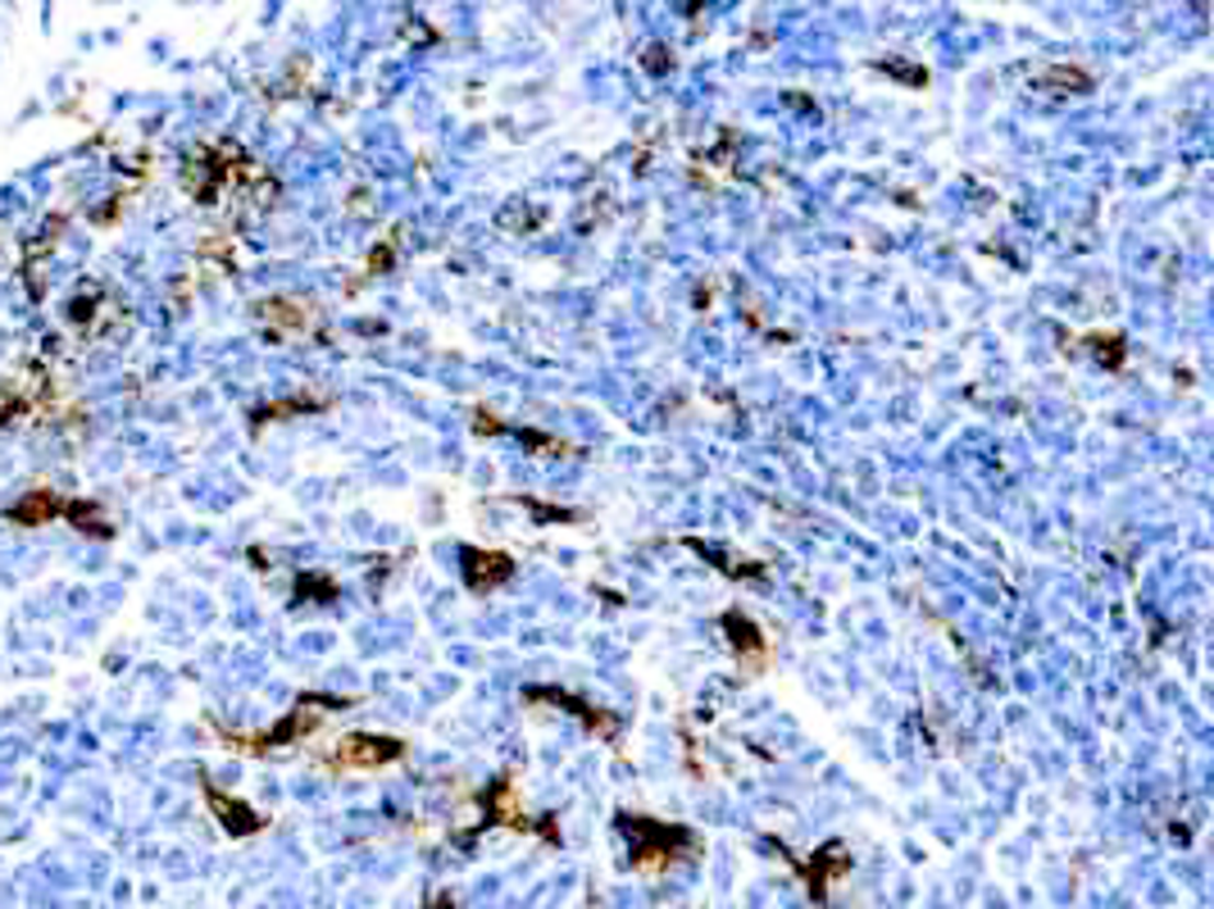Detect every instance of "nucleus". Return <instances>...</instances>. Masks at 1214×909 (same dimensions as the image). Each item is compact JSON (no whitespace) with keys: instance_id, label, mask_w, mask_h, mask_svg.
Masks as SVG:
<instances>
[{"instance_id":"4","label":"nucleus","mask_w":1214,"mask_h":909,"mask_svg":"<svg viewBox=\"0 0 1214 909\" xmlns=\"http://www.w3.org/2000/svg\"><path fill=\"white\" fill-rule=\"evenodd\" d=\"M524 705H528V710H537V705L564 710V714H573V718H579L587 733L600 737V741H619V737H623V718H619L615 710H605V705L587 701V695H579V691H564V687H528V691H524Z\"/></svg>"},{"instance_id":"10","label":"nucleus","mask_w":1214,"mask_h":909,"mask_svg":"<svg viewBox=\"0 0 1214 909\" xmlns=\"http://www.w3.org/2000/svg\"><path fill=\"white\" fill-rule=\"evenodd\" d=\"M851 864V855L841 851V845H828V851H818L810 864H801L805 868V877H810V887H814V896H828V887H833V877Z\"/></svg>"},{"instance_id":"12","label":"nucleus","mask_w":1214,"mask_h":909,"mask_svg":"<svg viewBox=\"0 0 1214 909\" xmlns=\"http://www.w3.org/2000/svg\"><path fill=\"white\" fill-rule=\"evenodd\" d=\"M1087 342L1097 346V359L1110 364V369H1119V364H1124V355H1129V346H1124V337H1119V332H1091Z\"/></svg>"},{"instance_id":"9","label":"nucleus","mask_w":1214,"mask_h":909,"mask_svg":"<svg viewBox=\"0 0 1214 909\" xmlns=\"http://www.w3.org/2000/svg\"><path fill=\"white\" fill-rule=\"evenodd\" d=\"M205 796H209V809L219 814V824H224L232 837H247V832H260V828H264V818H260L251 805H241V801L215 792V786H205Z\"/></svg>"},{"instance_id":"5","label":"nucleus","mask_w":1214,"mask_h":909,"mask_svg":"<svg viewBox=\"0 0 1214 909\" xmlns=\"http://www.w3.org/2000/svg\"><path fill=\"white\" fill-rule=\"evenodd\" d=\"M719 632L728 636V651L737 655V664H742L746 678H760V674L769 669L774 642H769L765 628L755 623L746 610H723V614H719Z\"/></svg>"},{"instance_id":"2","label":"nucleus","mask_w":1214,"mask_h":909,"mask_svg":"<svg viewBox=\"0 0 1214 909\" xmlns=\"http://www.w3.org/2000/svg\"><path fill=\"white\" fill-rule=\"evenodd\" d=\"M346 705L351 701H337V695H300V701L268 727V733H260V737H228V741L237 750H255V755L278 750V746H296V741H306L332 710H346Z\"/></svg>"},{"instance_id":"8","label":"nucleus","mask_w":1214,"mask_h":909,"mask_svg":"<svg viewBox=\"0 0 1214 909\" xmlns=\"http://www.w3.org/2000/svg\"><path fill=\"white\" fill-rule=\"evenodd\" d=\"M482 805H488V818H496V824H505V828H514V832H528V828H537L532 818L519 809V801H514V778H501V782H492L488 792H482Z\"/></svg>"},{"instance_id":"7","label":"nucleus","mask_w":1214,"mask_h":909,"mask_svg":"<svg viewBox=\"0 0 1214 909\" xmlns=\"http://www.w3.org/2000/svg\"><path fill=\"white\" fill-rule=\"evenodd\" d=\"M255 314H260L268 337H278V342L306 337V332L319 327V310L310 306V300H300V296H268V300H260V306H255Z\"/></svg>"},{"instance_id":"6","label":"nucleus","mask_w":1214,"mask_h":909,"mask_svg":"<svg viewBox=\"0 0 1214 909\" xmlns=\"http://www.w3.org/2000/svg\"><path fill=\"white\" fill-rule=\"evenodd\" d=\"M460 573H465V587L473 596H492L501 591L514 573H519V564H514L509 551H496V545H465L460 551Z\"/></svg>"},{"instance_id":"3","label":"nucleus","mask_w":1214,"mask_h":909,"mask_svg":"<svg viewBox=\"0 0 1214 909\" xmlns=\"http://www.w3.org/2000/svg\"><path fill=\"white\" fill-rule=\"evenodd\" d=\"M405 741L401 737H387V733H346L328 746L323 764L332 773H369V769H387V764H401L405 760Z\"/></svg>"},{"instance_id":"11","label":"nucleus","mask_w":1214,"mask_h":909,"mask_svg":"<svg viewBox=\"0 0 1214 909\" xmlns=\"http://www.w3.org/2000/svg\"><path fill=\"white\" fill-rule=\"evenodd\" d=\"M332 396H291V401H278V405H264L255 418L268 423V418H283V414H314V410H328Z\"/></svg>"},{"instance_id":"1","label":"nucleus","mask_w":1214,"mask_h":909,"mask_svg":"<svg viewBox=\"0 0 1214 909\" xmlns=\"http://www.w3.org/2000/svg\"><path fill=\"white\" fill-rule=\"evenodd\" d=\"M619 824L632 837V864L642 868V873H660V868H669L678 855L696 851V832L691 828L660 824V818H651V814H619Z\"/></svg>"}]
</instances>
